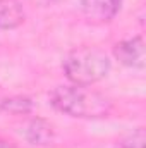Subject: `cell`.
<instances>
[{"instance_id": "cell-1", "label": "cell", "mask_w": 146, "mask_h": 148, "mask_svg": "<svg viewBox=\"0 0 146 148\" xmlns=\"http://www.w3.org/2000/svg\"><path fill=\"white\" fill-rule=\"evenodd\" d=\"M50 103L59 112L77 119L108 117L113 109L112 100L105 93L81 84L57 86L50 95Z\"/></svg>"}, {"instance_id": "cell-8", "label": "cell", "mask_w": 146, "mask_h": 148, "mask_svg": "<svg viewBox=\"0 0 146 148\" xmlns=\"http://www.w3.org/2000/svg\"><path fill=\"white\" fill-rule=\"evenodd\" d=\"M145 141H146L145 129L138 127L132 133H129L127 136H124L120 141H117L115 148H145Z\"/></svg>"}, {"instance_id": "cell-4", "label": "cell", "mask_w": 146, "mask_h": 148, "mask_svg": "<svg viewBox=\"0 0 146 148\" xmlns=\"http://www.w3.org/2000/svg\"><path fill=\"white\" fill-rule=\"evenodd\" d=\"M83 16L93 24H105L115 19L122 0H79Z\"/></svg>"}, {"instance_id": "cell-2", "label": "cell", "mask_w": 146, "mask_h": 148, "mask_svg": "<svg viewBox=\"0 0 146 148\" xmlns=\"http://www.w3.org/2000/svg\"><path fill=\"white\" fill-rule=\"evenodd\" d=\"M62 69L71 84L93 86L108 76L112 60L98 47H77L64 57Z\"/></svg>"}, {"instance_id": "cell-9", "label": "cell", "mask_w": 146, "mask_h": 148, "mask_svg": "<svg viewBox=\"0 0 146 148\" xmlns=\"http://www.w3.org/2000/svg\"><path fill=\"white\" fill-rule=\"evenodd\" d=\"M0 148H17V147H14L12 143H9V141H5V140L0 138Z\"/></svg>"}, {"instance_id": "cell-5", "label": "cell", "mask_w": 146, "mask_h": 148, "mask_svg": "<svg viewBox=\"0 0 146 148\" xmlns=\"http://www.w3.org/2000/svg\"><path fill=\"white\" fill-rule=\"evenodd\" d=\"M24 138L31 143V145H38V147H46L50 143H53L55 140V129L53 126L41 119V117H33L28 121V124L24 126Z\"/></svg>"}, {"instance_id": "cell-3", "label": "cell", "mask_w": 146, "mask_h": 148, "mask_svg": "<svg viewBox=\"0 0 146 148\" xmlns=\"http://www.w3.org/2000/svg\"><path fill=\"white\" fill-rule=\"evenodd\" d=\"M113 57L126 67L131 69H143L146 64L145 40L141 35L127 40H122L115 43L113 47Z\"/></svg>"}, {"instance_id": "cell-6", "label": "cell", "mask_w": 146, "mask_h": 148, "mask_svg": "<svg viewBox=\"0 0 146 148\" xmlns=\"http://www.w3.org/2000/svg\"><path fill=\"white\" fill-rule=\"evenodd\" d=\"M24 19V7L19 0H0V31L16 29Z\"/></svg>"}, {"instance_id": "cell-7", "label": "cell", "mask_w": 146, "mask_h": 148, "mask_svg": "<svg viewBox=\"0 0 146 148\" xmlns=\"http://www.w3.org/2000/svg\"><path fill=\"white\" fill-rule=\"evenodd\" d=\"M35 109V103L31 98L23 97V95H16V97H7L0 100V110L7 112V114H14V115H28Z\"/></svg>"}]
</instances>
